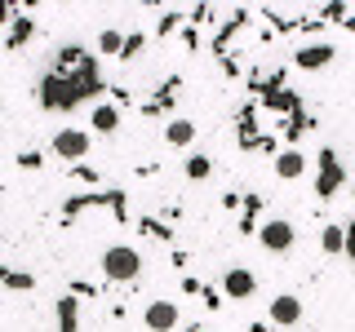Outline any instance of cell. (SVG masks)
Wrapping results in <instances>:
<instances>
[{"mask_svg":"<svg viewBox=\"0 0 355 332\" xmlns=\"http://www.w3.org/2000/svg\"><path fill=\"white\" fill-rule=\"evenodd\" d=\"M94 58H89L76 75H58V71H49L40 80V107L44 111H71V107H80L89 93H103V80H94Z\"/></svg>","mask_w":355,"mask_h":332,"instance_id":"1","label":"cell"},{"mask_svg":"<svg viewBox=\"0 0 355 332\" xmlns=\"http://www.w3.org/2000/svg\"><path fill=\"white\" fill-rule=\"evenodd\" d=\"M98 266H103V279L107 284H133L142 275V252L133 248V243H111Z\"/></svg>","mask_w":355,"mask_h":332,"instance_id":"2","label":"cell"},{"mask_svg":"<svg viewBox=\"0 0 355 332\" xmlns=\"http://www.w3.org/2000/svg\"><path fill=\"white\" fill-rule=\"evenodd\" d=\"M347 186V169H342L338 151L333 147H320V173H315V199H333Z\"/></svg>","mask_w":355,"mask_h":332,"instance_id":"3","label":"cell"},{"mask_svg":"<svg viewBox=\"0 0 355 332\" xmlns=\"http://www.w3.org/2000/svg\"><path fill=\"white\" fill-rule=\"evenodd\" d=\"M89 147H94V138H89L85 129H58L53 142H49V151L58 155V160H67V164H85Z\"/></svg>","mask_w":355,"mask_h":332,"instance_id":"4","label":"cell"},{"mask_svg":"<svg viewBox=\"0 0 355 332\" xmlns=\"http://www.w3.org/2000/svg\"><path fill=\"white\" fill-rule=\"evenodd\" d=\"M258 243L266 252H275V257H280V252H288L297 243V230H293V221H284V217H271V221H262L258 226Z\"/></svg>","mask_w":355,"mask_h":332,"instance_id":"5","label":"cell"},{"mask_svg":"<svg viewBox=\"0 0 355 332\" xmlns=\"http://www.w3.org/2000/svg\"><path fill=\"white\" fill-rule=\"evenodd\" d=\"M253 293H258V275H253V270L231 266V270L222 275V297H231V302H249Z\"/></svg>","mask_w":355,"mask_h":332,"instance_id":"6","label":"cell"},{"mask_svg":"<svg viewBox=\"0 0 355 332\" xmlns=\"http://www.w3.org/2000/svg\"><path fill=\"white\" fill-rule=\"evenodd\" d=\"M178 319H182V310H178L173 302H164V297L142 310V324H147V332H173Z\"/></svg>","mask_w":355,"mask_h":332,"instance_id":"7","label":"cell"},{"mask_svg":"<svg viewBox=\"0 0 355 332\" xmlns=\"http://www.w3.org/2000/svg\"><path fill=\"white\" fill-rule=\"evenodd\" d=\"M266 319H271L275 328H293L297 319H302V302H297L293 293H280V297H271V306H266Z\"/></svg>","mask_w":355,"mask_h":332,"instance_id":"8","label":"cell"},{"mask_svg":"<svg viewBox=\"0 0 355 332\" xmlns=\"http://www.w3.org/2000/svg\"><path fill=\"white\" fill-rule=\"evenodd\" d=\"M333 53H338V49H333L329 40H320V44H302V49L293 53V62L302 66V71H320V66L333 62Z\"/></svg>","mask_w":355,"mask_h":332,"instance_id":"9","label":"cell"},{"mask_svg":"<svg viewBox=\"0 0 355 332\" xmlns=\"http://www.w3.org/2000/svg\"><path fill=\"white\" fill-rule=\"evenodd\" d=\"M275 173H280L284 182L302 177V173H306V155H302V151H293V147H288V151H280V155H275Z\"/></svg>","mask_w":355,"mask_h":332,"instance_id":"10","label":"cell"},{"mask_svg":"<svg viewBox=\"0 0 355 332\" xmlns=\"http://www.w3.org/2000/svg\"><path fill=\"white\" fill-rule=\"evenodd\" d=\"M164 142H169V147H191V142H196V124L173 116L169 124H164Z\"/></svg>","mask_w":355,"mask_h":332,"instance_id":"11","label":"cell"},{"mask_svg":"<svg viewBox=\"0 0 355 332\" xmlns=\"http://www.w3.org/2000/svg\"><path fill=\"white\" fill-rule=\"evenodd\" d=\"M320 248H324L329 257H342V252H347V226H324V235H320Z\"/></svg>","mask_w":355,"mask_h":332,"instance_id":"12","label":"cell"},{"mask_svg":"<svg viewBox=\"0 0 355 332\" xmlns=\"http://www.w3.org/2000/svg\"><path fill=\"white\" fill-rule=\"evenodd\" d=\"M94 129H98V133H116V129H120V111L107 107V102L94 107Z\"/></svg>","mask_w":355,"mask_h":332,"instance_id":"13","label":"cell"},{"mask_svg":"<svg viewBox=\"0 0 355 332\" xmlns=\"http://www.w3.org/2000/svg\"><path fill=\"white\" fill-rule=\"evenodd\" d=\"M0 284H5V288H18V293H31V288H36V279H31V275L9 270V266H0Z\"/></svg>","mask_w":355,"mask_h":332,"instance_id":"14","label":"cell"},{"mask_svg":"<svg viewBox=\"0 0 355 332\" xmlns=\"http://www.w3.org/2000/svg\"><path fill=\"white\" fill-rule=\"evenodd\" d=\"M36 31V22L31 18H14L9 22V49H18V44H27V36Z\"/></svg>","mask_w":355,"mask_h":332,"instance_id":"15","label":"cell"},{"mask_svg":"<svg viewBox=\"0 0 355 332\" xmlns=\"http://www.w3.org/2000/svg\"><path fill=\"white\" fill-rule=\"evenodd\" d=\"M209 173H214V160H209V155H191V160H187V177H191V182H205Z\"/></svg>","mask_w":355,"mask_h":332,"instance_id":"16","label":"cell"},{"mask_svg":"<svg viewBox=\"0 0 355 332\" xmlns=\"http://www.w3.org/2000/svg\"><path fill=\"white\" fill-rule=\"evenodd\" d=\"M98 49H103V53H116V58H120V49H125V36H120V27H107L103 36H98Z\"/></svg>","mask_w":355,"mask_h":332,"instance_id":"17","label":"cell"},{"mask_svg":"<svg viewBox=\"0 0 355 332\" xmlns=\"http://www.w3.org/2000/svg\"><path fill=\"white\" fill-rule=\"evenodd\" d=\"M58 324H62V332H76V302H71V297L58 302Z\"/></svg>","mask_w":355,"mask_h":332,"instance_id":"18","label":"cell"},{"mask_svg":"<svg viewBox=\"0 0 355 332\" xmlns=\"http://www.w3.org/2000/svg\"><path fill=\"white\" fill-rule=\"evenodd\" d=\"M142 44H147V36H142V31H133V36H125V49H120V62H129L133 53L142 49Z\"/></svg>","mask_w":355,"mask_h":332,"instance_id":"19","label":"cell"},{"mask_svg":"<svg viewBox=\"0 0 355 332\" xmlns=\"http://www.w3.org/2000/svg\"><path fill=\"white\" fill-rule=\"evenodd\" d=\"M18 164H22V169H40L44 155H40V151H22V155H18Z\"/></svg>","mask_w":355,"mask_h":332,"instance_id":"20","label":"cell"},{"mask_svg":"<svg viewBox=\"0 0 355 332\" xmlns=\"http://www.w3.org/2000/svg\"><path fill=\"white\" fill-rule=\"evenodd\" d=\"M142 230H147V235H155V239H169V230H164L160 221H151V217H142Z\"/></svg>","mask_w":355,"mask_h":332,"instance_id":"21","label":"cell"},{"mask_svg":"<svg viewBox=\"0 0 355 332\" xmlns=\"http://www.w3.org/2000/svg\"><path fill=\"white\" fill-rule=\"evenodd\" d=\"M178 22H182V14H164V18H160V27H155V31H160V36H169V31L178 27Z\"/></svg>","mask_w":355,"mask_h":332,"instance_id":"22","label":"cell"},{"mask_svg":"<svg viewBox=\"0 0 355 332\" xmlns=\"http://www.w3.org/2000/svg\"><path fill=\"white\" fill-rule=\"evenodd\" d=\"M342 257H351V266H355V221H347V252Z\"/></svg>","mask_w":355,"mask_h":332,"instance_id":"23","label":"cell"},{"mask_svg":"<svg viewBox=\"0 0 355 332\" xmlns=\"http://www.w3.org/2000/svg\"><path fill=\"white\" fill-rule=\"evenodd\" d=\"M205 302H209V310H218V306H222V293H214V288H205Z\"/></svg>","mask_w":355,"mask_h":332,"instance_id":"24","label":"cell"},{"mask_svg":"<svg viewBox=\"0 0 355 332\" xmlns=\"http://www.w3.org/2000/svg\"><path fill=\"white\" fill-rule=\"evenodd\" d=\"M0 22H9V5H0Z\"/></svg>","mask_w":355,"mask_h":332,"instance_id":"25","label":"cell"},{"mask_svg":"<svg viewBox=\"0 0 355 332\" xmlns=\"http://www.w3.org/2000/svg\"><path fill=\"white\" fill-rule=\"evenodd\" d=\"M249 332H266V324H253V328H249Z\"/></svg>","mask_w":355,"mask_h":332,"instance_id":"26","label":"cell"}]
</instances>
